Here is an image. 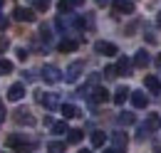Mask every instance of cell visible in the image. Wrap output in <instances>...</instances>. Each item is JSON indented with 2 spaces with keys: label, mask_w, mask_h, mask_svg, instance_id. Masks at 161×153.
Here are the masks:
<instances>
[{
  "label": "cell",
  "mask_w": 161,
  "mask_h": 153,
  "mask_svg": "<svg viewBox=\"0 0 161 153\" xmlns=\"http://www.w3.org/2000/svg\"><path fill=\"white\" fill-rule=\"evenodd\" d=\"M5 146H8V148H13V151H20V153H25V151H30V148H32V143L27 141V136H25V134L8 136V138H5Z\"/></svg>",
  "instance_id": "1"
},
{
  "label": "cell",
  "mask_w": 161,
  "mask_h": 153,
  "mask_svg": "<svg viewBox=\"0 0 161 153\" xmlns=\"http://www.w3.org/2000/svg\"><path fill=\"white\" fill-rule=\"evenodd\" d=\"M82 72H84V62H80V59H77V62H72V64L67 67V72L62 74V79H64L67 84H75V82L80 79Z\"/></svg>",
  "instance_id": "2"
},
{
  "label": "cell",
  "mask_w": 161,
  "mask_h": 153,
  "mask_svg": "<svg viewBox=\"0 0 161 153\" xmlns=\"http://www.w3.org/2000/svg\"><path fill=\"white\" fill-rule=\"evenodd\" d=\"M94 52H97V55H104V57H114V55H119V47H117L114 42L99 40V42H94Z\"/></svg>",
  "instance_id": "3"
},
{
  "label": "cell",
  "mask_w": 161,
  "mask_h": 153,
  "mask_svg": "<svg viewBox=\"0 0 161 153\" xmlns=\"http://www.w3.org/2000/svg\"><path fill=\"white\" fill-rule=\"evenodd\" d=\"M35 99L40 101L45 109H50V111L60 106V96H57V94H45V92H37V94H35Z\"/></svg>",
  "instance_id": "4"
},
{
  "label": "cell",
  "mask_w": 161,
  "mask_h": 153,
  "mask_svg": "<svg viewBox=\"0 0 161 153\" xmlns=\"http://www.w3.org/2000/svg\"><path fill=\"white\" fill-rule=\"evenodd\" d=\"M42 79H45L47 84H57L62 79V72L55 67V64H45V67H42Z\"/></svg>",
  "instance_id": "5"
},
{
  "label": "cell",
  "mask_w": 161,
  "mask_h": 153,
  "mask_svg": "<svg viewBox=\"0 0 161 153\" xmlns=\"http://www.w3.org/2000/svg\"><path fill=\"white\" fill-rule=\"evenodd\" d=\"M126 143H129V136L124 131L112 134V148H114V153H126Z\"/></svg>",
  "instance_id": "6"
},
{
  "label": "cell",
  "mask_w": 161,
  "mask_h": 153,
  "mask_svg": "<svg viewBox=\"0 0 161 153\" xmlns=\"http://www.w3.org/2000/svg\"><path fill=\"white\" fill-rule=\"evenodd\" d=\"M112 10L117 15H134V3L131 0H112Z\"/></svg>",
  "instance_id": "7"
},
{
  "label": "cell",
  "mask_w": 161,
  "mask_h": 153,
  "mask_svg": "<svg viewBox=\"0 0 161 153\" xmlns=\"http://www.w3.org/2000/svg\"><path fill=\"white\" fill-rule=\"evenodd\" d=\"M13 119H15V124H20V126H35V124H37L35 116L30 114L27 109H18V111H13Z\"/></svg>",
  "instance_id": "8"
},
{
  "label": "cell",
  "mask_w": 161,
  "mask_h": 153,
  "mask_svg": "<svg viewBox=\"0 0 161 153\" xmlns=\"http://www.w3.org/2000/svg\"><path fill=\"white\" fill-rule=\"evenodd\" d=\"M13 18L18 22H35V13H32V8H15Z\"/></svg>",
  "instance_id": "9"
},
{
  "label": "cell",
  "mask_w": 161,
  "mask_h": 153,
  "mask_svg": "<svg viewBox=\"0 0 161 153\" xmlns=\"http://www.w3.org/2000/svg\"><path fill=\"white\" fill-rule=\"evenodd\" d=\"M87 99H89V104H104V101H109V92L104 87H94Z\"/></svg>",
  "instance_id": "10"
},
{
  "label": "cell",
  "mask_w": 161,
  "mask_h": 153,
  "mask_svg": "<svg viewBox=\"0 0 161 153\" xmlns=\"http://www.w3.org/2000/svg\"><path fill=\"white\" fill-rule=\"evenodd\" d=\"M129 72H131L129 57H126V55H119V59H117V74L119 76H129Z\"/></svg>",
  "instance_id": "11"
},
{
  "label": "cell",
  "mask_w": 161,
  "mask_h": 153,
  "mask_svg": "<svg viewBox=\"0 0 161 153\" xmlns=\"http://www.w3.org/2000/svg\"><path fill=\"white\" fill-rule=\"evenodd\" d=\"M129 99H131L134 109H146V104H149V96L144 94V92H139V89H136V92H131V96H129Z\"/></svg>",
  "instance_id": "12"
},
{
  "label": "cell",
  "mask_w": 161,
  "mask_h": 153,
  "mask_svg": "<svg viewBox=\"0 0 161 153\" xmlns=\"http://www.w3.org/2000/svg\"><path fill=\"white\" fill-rule=\"evenodd\" d=\"M144 87L149 89V94H161V82H159V76H154V74H149L144 79Z\"/></svg>",
  "instance_id": "13"
},
{
  "label": "cell",
  "mask_w": 161,
  "mask_h": 153,
  "mask_svg": "<svg viewBox=\"0 0 161 153\" xmlns=\"http://www.w3.org/2000/svg\"><path fill=\"white\" fill-rule=\"evenodd\" d=\"M22 96H25V84H20V82L8 89V99H10V101H20Z\"/></svg>",
  "instance_id": "14"
},
{
  "label": "cell",
  "mask_w": 161,
  "mask_h": 153,
  "mask_svg": "<svg viewBox=\"0 0 161 153\" xmlns=\"http://www.w3.org/2000/svg\"><path fill=\"white\" fill-rule=\"evenodd\" d=\"M134 64H136V67H141V69H146V67L151 64V57H149V52H146V50H139V52L134 55Z\"/></svg>",
  "instance_id": "15"
},
{
  "label": "cell",
  "mask_w": 161,
  "mask_h": 153,
  "mask_svg": "<svg viewBox=\"0 0 161 153\" xmlns=\"http://www.w3.org/2000/svg\"><path fill=\"white\" fill-rule=\"evenodd\" d=\"M60 111H62V116H64V119H77V116H80V109H77L75 104H62Z\"/></svg>",
  "instance_id": "16"
},
{
  "label": "cell",
  "mask_w": 161,
  "mask_h": 153,
  "mask_svg": "<svg viewBox=\"0 0 161 153\" xmlns=\"http://www.w3.org/2000/svg\"><path fill=\"white\" fill-rule=\"evenodd\" d=\"M146 129H149V134H151V131H159L161 129V116L159 114H149L146 116Z\"/></svg>",
  "instance_id": "17"
},
{
  "label": "cell",
  "mask_w": 161,
  "mask_h": 153,
  "mask_svg": "<svg viewBox=\"0 0 161 153\" xmlns=\"http://www.w3.org/2000/svg\"><path fill=\"white\" fill-rule=\"evenodd\" d=\"M129 96H131V92H129L126 87H117V92H114V104H119V106H121Z\"/></svg>",
  "instance_id": "18"
},
{
  "label": "cell",
  "mask_w": 161,
  "mask_h": 153,
  "mask_svg": "<svg viewBox=\"0 0 161 153\" xmlns=\"http://www.w3.org/2000/svg\"><path fill=\"white\" fill-rule=\"evenodd\" d=\"M104 143H107V134H104V131H94V134H92V146H94V148H102Z\"/></svg>",
  "instance_id": "19"
},
{
  "label": "cell",
  "mask_w": 161,
  "mask_h": 153,
  "mask_svg": "<svg viewBox=\"0 0 161 153\" xmlns=\"http://www.w3.org/2000/svg\"><path fill=\"white\" fill-rule=\"evenodd\" d=\"M77 45H80V42H77V40H62L60 42V52H75V50H77Z\"/></svg>",
  "instance_id": "20"
},
{
  "label": "cell",
  "mask_w": 161,
  "mask_h": 153,
  "mask_svg": "<svg viewBox=\"0 0 161 153\" xmlns=\"http://www.w3.org/2000/svg\"><path fill=\"white\" fill-rule=\"evenodd\" d=\"M117 121H119L121 126H131V124L136 121V116H134V114H129V111H121V114L117 116Z\"/></svg>",
  "instance_id": "21"
},
{
  "label": "cell",
  "mask_w": 161,
  "mask_h": 153,
  "mask_svg": "<svg viewBox=\"0 0 161 153\" xmlns=\"http://www.w3.org/2000/svg\"><path fill=\"white\" fill-rule=\"evenodd\" d=\"M64 141H50L47 143V153H64Z\"/></svg>",
  "instance_id": "22"
},
{
  "label": "cell",
  "mask_w": 161,
  "mask_h": 153,
  "mask_svg": "<svg viewBox=\"0 0 161 153\" xmlns=\"http://www.w3.org/2000/svg\"><path fill=\"white\" fill-rule=\"evenodd\" d=\"M27 3H30V8H32V10H37V13H45V10L50 8V3H47V0H27Z\"/></svg>",
  "instance_id": "23"
},
{
  "label": "cell",
  "mask_w": 161,
  "mask_h": 153,
  "mask_svg": "<svg viewBox=\"0 0 161 153\" xmlns=\"http://www.w3.org/2000/svg\"><path fill=\"white\" fill-rule=\"evenodd\" d=\"M82 138H84V131H80V129H72V131L67 134V141H69V143H80Z\"/></svg>",
  "instance_id": "24"
},
{
  "label": "cell",
  "mask_w": 161,
  "mask_h": 153,
  "mask_svg": "<svg viewBox=\"0 0 161 153\" xmlns=\"http://www.w3.org/2000/svg\"><path fill=\"white\" fill-rule=\"evenodd\" d=\"M72 8H75V3H72V0H60V3H57V10H60L62 15L72 13Z\"/></svg>",
  "instance_id": "25"
},
{
  "label": "cell",
  "mask_w": 161,
  "mask_h": 153,
  "mask_svg": "<svg viewBox=\"0 0 161 153\" xmlns=\"http://www.w3.org/2000/svg\"><path fill=\"white\" fill-rule=\"evenodd\" d=\"M52 134H69V129H67V124H64V121H55V124H52Z\"/></svg>",
  "instance_id": "26"
},
{
  "label": "cell",
  "mask_w": 161,
  "mask_h": 153,
  "mask_svg": "<svg viewBox=\"0 0 161 153\" xmlns=\"http://www.w3.org/2000/svg\"><path fill=\"white\" fill-rule=\"evenodd\" d=\"M102 76H107V79L119 76V74H117V64H107V67H104V72H102Z\"/></svg>",
  "instance_id": "27"
},
{
  "label": "cell",
  "mask_w": 161,
  "mask_h": 153,
  "mask_svg": "<svg viewBox=\"0 0 161 153\" xmlns=\"http://www.w3.org/2000/svg\"><path fill=\"white\" fill-rule=\"evenodd\" d=\"M0 74H13V62L10 59H0Z\"/></svg>",
  "instance_id": "28"
},
{
  "label": "cell",
  "mask_w": 161,
  "mask_h": 153,
  "mask_svg": "<svg viewBox=\"0 0 161 153\" xmlns=\"http://www.w3.org/2000/svg\"><path fill=\"white\" fill-rule=\"evenodd\" d=\"M40 37L45 40V42H52V32H50V25H42V27H40Z\"/></svg>",
  "instance_id": "29"
},
{
  "label": "cell",
  "mask_w": 161,
  "mask_h": 153,
  "mask_svg": "<svg viewBox=\"0 0 161 153\" xmlns=\"http://www.w3.org/2000/svg\"><path fill=\"white\" fill-rule=\"evenodd\" d=\"M99 79H102V74H89V87H99Z\"/></svg>",
  "instance_id": "30"
},
{
  "label": "cell",
  "mask_w": 161,
  "mask_h": 153,
  "mask_svg": "<svg viewBox=\"0 0 161 153\" xmlns=\"http://www.w3.org/2000/svg\"><path fill=\"white\" fill-rule=\"evenodd\" d=\"M18 59H22V62L27 59V50L25 47H18Z\"/></svg>",
  "instance_id": "31"
},
{
  "label": "cell",
  "mask_w": 161,
  "mask_h": 153,
  "mask_svg": "<svg viewBox=\"0 0 161 153\" xmlns=\"http://www.w3.org/2000/svg\"><path fill=\"white\" fill-rule=\"evenodd\" d=\"M8 22H10V20L5 18V15H0V32H3V30H8Z\"/></svg>",
  "instance_id": "32"
},
{
  "label": "cell",
  "mask_w": 161,
  "mask_h": 153,
  "mask_svg": "<svg viewBox=\"0 0 161 153\" xmlns=\"http://www.w3.org/2000/svg\"><path fill=\"white\" fill-rule=\"evenodd\" d=\"M10 47V42H8V37H0V52H5Z\"/></svg>",
  "instance_id": "33"
},
{
  "label": "cell",
  "mask_w": 161,
  "mask_h": 153,
  "mask_svg": "<svg viewBox=\"0 0 161 153\" xmlns=\"http://www.w3.org/2000/svg\"><path fill=\"white\" fill-rule=\"evenodd\" d=\"M144 37H146V42H149V45H154V42H156V35H154V32H146Z\"/></svg>",
  "instance_id": "34"
},
{
  "label": "cell",
  "mask_w": 161,
  "mask_h": 153,
  "mask_svg": "<svg viewBox=\"0 0 161 153\" xmlns=\"http://www.w3.org/2000/svg\"><path fill=\"white\" fill-rule=\"evenodd\" d=\"M22 79H25V82H35V74H32V72H22Z\"/></svg>",
  "instance_id": "35"
},
{
  "label": "cell",
  "mask_w": 161,
  "mask_h": 153,
  "mask_svg": "<svg viewBox=\"0 0 161 153\" xmlns=\"http://www.w3.org/2000/svg\"><path fill=\"white\" fill-rule=\"evenodd\" d=\"M97 5H99V8H104V5H109V0H97Z\"/></svg>",
  "instance_id": "36"
},
{
  "label": "cell",
  "mask_w": 161,
  "mask_h": 153,
  "mask_svg": "<svg viewBox=\"0 0 161 153\" xmlns=\"http://www.w3.org/2000/svg\"><path fill=\"white\" fill-rule=\"evenodd\" d=\"M156 25H159V27H161V13H159V15H156Z\"/></svg>",
  "instance_id": "37"
},
{
  "label": "cell",
  "mask_w": 161,
  "mask_h": 153,
  "mask_svg": "<svg viewBox=\"0 0 161 153\" xmlns=\"http://www.w3.org/2000/svg\"><path fill=\"white\" fill-rule=\"evenodd\" d=\"M3 119H5V109H0V121H3Z\"/></svg>",
  "instance_id": "38"
},
{
  "label": "cell",
  "mask_w": 161,
  "mask_h": 153,
  "mask_svg": "<svg viewBox=\"0 0 161 153\" xmlns=\"http://www.w3.org/2000/svg\"><path fill=\"white\" fill-rule=\"evenodd\" d=\"M80 153H92V151H89V148H82V151Z\"/></svg>",
  "instance_id": "39"
},
{
  "label": "cell",
  "mask_w": 161,
  "mask_h": 153,
  "mask_svg": "<svg viewBox=\"0 0 161 153\" xmlns=\"http://www.w3.org/2000/svg\"><path fill=\"white\" fill-rule=\"evenodd\" d=\"M156 62H159V64H161V55H159V57H156Z\"/></svg>",
  "instance_id": "40"
},
{
  "label": "cell",
  "mask_w": 161,
  "mask_h": 153,
  "mask_svg": "<svg viewBox=\"0 0 161 153\" xmlns=\"http://www.w3.org/2000/svg\"><path fill=\"white\" fill-rule=\"evenodd\" d=\"M3 3H5V0H0V5H3Z\"/></svg>",
  "instance_id": "41"
},
{
  "label": "cell",
  "mask_w": 161,
  "mask_h": 153,
  "mask_svg": "<svg viewBox=\"0 0 161 153\" xmlns=\"http://www.w3.org/2000/svg\"><path fill=\"white\" fill-rule=\"evenodd\" d=\"M0 109H3V101H0Z\"/></svg>",
  "instance_id": "42"
}]
</instances>
